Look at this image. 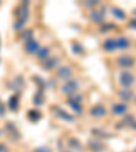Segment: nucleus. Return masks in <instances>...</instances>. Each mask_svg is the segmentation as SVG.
I'll return each instance as SVG.
<instances>
[{
    "instance_id": "1",
    "label": "nucleus",
    "mask_w": 136,
    "mask_h": 152,
    "mask_svg": "<svg viewBox=\"0 0 136 152\" xmlns=\"http://www.w3.org/2000/svg\"><path fill=\"white\" fill-rule=\"evenodd\" d=\"M116 64L118 68H121L123 71H128L131 68H133L136 64V58L132 54H121L116 58Z\"/></svg>"
},
{
    "instance_id": "2",
    "label": "nucleus",
    "mask_w": 136,
    "mask_h": 152,
    "mask_svg": "<svg viewBox=\"0 0 136 152\" xmlns=\"http://www.w3.org/2000/svg\"><path fill=\"white\" fill-rule=\"evenodd\" d=\"M136 82V77L131 71H121L118 73V84L123 88H131Z\"/></svg>"
},
{
    "instance_id": "3",
    "label": "nucleus",
    "mask_w": 136,
    "mask_h": 152,
    "mask_svg": "<svg viewBox=\"0 0 136 152\" xmlns=\"http://www.w3.org/2000/svg\"><path fill=\"white\" fill-rule=\"evenodd\" d=\"M74 76V68L71 65H59L56 69V77L59 80H70Z\"/></svg>"
},
{
    "instance_id": "4",
    "label": "nucleus",
    "mask_w": 136,
    "mask_h": 152,
    "mask_svg": "<svg viewBox=\"0 0 136 152\" xmlns=\"http://www.w3.org/2000/svg\"><path fill=\"white\" fill-rule=\"evenodd\" d=\"M79 90V83L75 79H70L67 80L63 86H61V94L67 95V96H71V95L76 94Z\"/></svg>"
},
{
    "instance_id": "5",
    "label": "nucleus",
    "mask_w": 136,
    "mask_h": 152,
    "mask_svg": "<svg viewBox=\"0 0 136 152\" xmlns=\"http://www.w3.org/2000/svg\"><path fill=\"white\" fill-rule=\"evenodd\" d=\"M89 16H90V20H91L93 23H95V25H102L105 18H106V10L105 8H94L90 11Z\"/></svg>"
},
{
    "instance_id": "6",
    "label": "nucleus",
    "mask_w": 136,
    "mask_h": 152,
    "mask_svg": "<svg viewBox=\"0 0 136 152\" xmlns=\"http://www.w3.org/2000/svg\"><path fill=\"white\" fill-rule=\"evenodd\" d=\"M110 113L113 115H117V117H123L128 113V104L124 103V102H116V103L112 104Z\"/></svg>"
},
{
    "instance_id": "7",
    "label": "nucleus",
    "mask_w": 136,
    "mask_h": 152,
    "mask_svg": "<svg viewBox=\"0 0 136 152\" xmlns=\"http://www.w3.org/2000/svg\"><path fill=\"white\" fill-rule=\"evenodd\" d=\"M23 48H25V52L27 54H30V56H35L38 52V49L41 48V45H40V42L37 41V39H30V41L25 42V45H23Z\"/></svg>"
},
{
    "instance_id": "8",
    "label": "nucleus",
    "mask_w": 136,
    "mask_h": 152,
    "mask_svg": "<svg viewBox=\"0 0 136 152\" xmlns=\"http://www.w3.org/2000/svg\"><path fill=\"white\" fill-rule=\"evenodd\" d=\"M60 65V57L59 56H51L48 60H45L44 63H42V69L44 71H52L57 66Z\"/></svg>"
},
{
    "instance_id": "9",
    "label": "nucleus",
    "mask_w": 136,
    "mask_h": 152,
    "mask_svg": "<svg viewBox=\"0 0 136 152\" xmlns=\"http://www.w3.org/2000/svg\"><path fill=\"white\" fill-rule=\"evenodd\" d=\"M90 115H93L94 118H104L106 114H108V110L105 107L104 104L98 103V104H94L91 109H90Z\"/></svg>"
},
{
    "instance_id": "10",
    "label": "nucleus",
    "mask_w": 136,
    "mask_h": 152,
    "mask_svg": "<svg viewBox=\"0 0 136 152\" xmlns=\"http://www.w3.org/2000/svg\"><path fill=\"white\" fill-rule=\"evenodd\" d=\"M117 95H118V98H120V102H124V103L135 99V94H133L132 88H120Z\"/></svg>"
},
{
    "instance_id": "11",
    "label": "nucleus",
    "mask_w": 136,
    "mask_h": 152,
    "mask_svg": "<svg viewBox=\"0 0 136 152\" xmlns=\"http://www.w3.org/2000/svg\"><path fill=\"white\" fill-rule=\"evenodd\" d=\"M131 46H132V42H131L129 38L124 37V35L116 38V48H117V50H128Z\"/></svg>"
},
{
    "instance_id": "12",
    "label": "nucleus",
    "mask_w": 136,
    "mask_h": 152,
    "mask_svg": "<svg viewBox=\"0 0 136 152\" xmlns=\"http://www.w3.org/2000/svg\"><path fill=\"white\" fill-rule=\"evenodd\" d=\"M52 56V50H51V48L49 46H41L40 49H38V52H37V54H35V58H37L38 61H42L44 63L45 60H48L49 57Z\"/></svg>"
},
{
    "instance_id": "13",
    "label": "nucleus",
    "mask_w": 136,
    "mask_h": 152,
    "mask_svg": "<svg viewBox=\"0 0 136 152\" xmlns=\"http://www.w3.org/2000/svg\"><path fill=\"white\" fill-rule=\"evenodd\" d=\"M87 148H89L91 152H104L105 151L104 142L98 139L97 140H90V141L87 142Z\"/></svg>"
},
{
    "instance_id": "14",
    "label": "nucleus",
    "mask_w": 136,
    "mask_h": 152,
    "mask_svg": "<svg viewBox=\"0 0 136 152\" xmlns=\"http://www.w3.org/2000/svg\"><path fill=\"white\" fill-rule=\"evenodd\" d=\"M102 49H104L106 53H113V52L117 50V48H116V38H108V39H105L104 44H102Z\"/></svg>"
},
{
    "instance_id": "15",
    "label": "nucleus",
    "mask_w": 136,
    "mask_h": 152,
    "mask_svg": "<svg viewBox=\"0 0 136 152\" xmlns=\"http://www.w3.org/2000/svg\"><path fill=\"white\" fill-rule=\"evenodd\" d=\"M54 113H56V115L60 120H64V121H68V122H74V117L71 115L70 113H67L65 110H63V109L60 107H56L54 109Z\"/></svg>"
},
{
    "instance_id": "16",
    "label": "nucleus",
    "mask_w": 136,
    "mask_h": 152,
    "mask_svg": "<svg viewBox=\"0 0 136 152\" xmlns=\"http://www.w3.org/2000/svg\"><path fill=\"white\" fill-rule=\"evenodd\" d=\"M68 147L71 148V152H82V149H83L80 141L78 139H75V137H71L68 140Z\"/></svg>"
},
{
    "instance_id": "17",
    "label": "nucleus",
    "mask_w": 136,
    "mask_h": 152,
    "mask_svg": "<svg viewBox=\"0 0 136 152\" xmlns=\"http://www.w3.org/2000/svg\"><path fill=\"white\" fill-rule=\"evenodd\" d=\"M110 11H112V15L116 19H118V20H125V19H127V15L124 12V10L118 8V7H112Z\"/></svg>"
},
{
    "instance_id": "18",
    "label": "nucleus",
    "mask_w": 136,
    "mask_h": 152,
    "mask_svg": "<svg viewBox=\"0 0 136 152\" xmlns=\"http://www.w3.org/2000/svg\"><path fill=\"white\" fill-rule=\"evenodd\" d=\"M67 103L70 104V107L74 110V113H76L78 115L83 113V106H82V103H78V102H74V101H67Z\"/></svg>"
},
{
    "instance_id": "19",
    "label": "nucleus",
    "mask_w": 136,
    "mask_h": 152,
    "mask_svg": "<svg viewBox=\"0 0 136 152\" xmlns=\"http://www.w3.org/2000/svg\"><path fill=\"white\" fill-rule=\"evenodd\" d=\"M33 30H23V31H21V39H22L23 42H27L30 41V39H33Z\"/></svg>"
},
{
    "instance_id": "20",
    "label": "nucleus",
    "mask_w": 136,
    "mask_h": 152,
    "mask_svg": "<svg viewBox=\"0 0 136 152\" xmlns=\"http://www.w3.org/2000/svg\"><path fill=\"white\" fill-rule=\"evenodd\" d=\"M8 106L12 111H16L18 110V106H19V99L16 98V96H11L8 101Z\"/></svg>"
},
{
    "instance_id": "21",
    "label": "nucleus",
    "mask_w": 136,
    "mask_h": 152,
    "mask_svg": "<svg viewBox=\"0 0 136 152\" xmlns=\"http://www.w3.org/2000/svg\"><path fill=\"white\" fill-rule=\"evenodd\" d=\"M72 52L75 54H83L85 53V48H83L80 44H74L72 45Z\"/></svg>"
},
{
    "instance_id": "22",
    "label": "nucleus",
    "mask_w": 136,
    "mask_h": 152,
    "mask_svg": "<svg viewBox=\"0 0 136 152\" xmlns=\"http://www.w3.org/2000/svg\"><path fill=\"white\" fill-rule=\"evenodd\" d=\"M85 6L87 7V8H91V10H94L95 7H98V6H99V1H86V3H85Z\"/></svg>"
},
{
    "instance_id": "23",
    "label": "nucleus",
    "mask_w": 136,
    "mask_h": 152,
    "mask_svg": "<svg viewBox=\"0 0 136 152\" xmlns=\"http://www.w3.org/2000/svg\"><path fill=\"white\" fill-rule=\"evenodd\" d=\"M29 115H30L33 120H38V118L41 117V113H40L38 110H33V111H30V113H29Z\"/></svg>"
},
{
    "instance_id": "24",
    "label": "nucleus",
    "mask_w": 136,
    "mask_h": 152,
    "mask_svg": "<svg viewBox=\"0 0 136 152\" xmlns=\"http://www.w3.org/2000/svg\"><path fill=\"white\" fill-rule=\"evenodd\" d=\"M34 152H52V151L48 147H40V148L34 149Z\"/></svg>"
},
{
    "instance_id": "25",
    "label": "nucleus",
    "mask_w": 136,
    "mask_h": 152,
    "mask_svg": "<svg viewBox=\"0 0 136 152\" xmlns=\"http://www.w3.org/2000/svg\"><path fill=\"white\" fill-rule=\"evenodd\" d=\"M0 152H10L8 147H7L4 142H0Z\"/></svg>"
},
{
    "instance_id": "26",
    "label": "nucleus",
    "mask_w": 136,
    "mask_h": 152,
    "mask_svg": "<svg viewBox=\"0 0 136 152\" xmlns=\"http://www.w3.org/2000/svg\"><path fill=\"white\" fill-rule=\"evenodd\" d=\"M128 27L135 28V30H136V18H135V19H131L129 23H128Z\"/></svg>"
},
{
    "instance_id": "27",
    "label": "nucleus",
    "mask_w": 136,
    "mask_h": 152,
    "mask_svg": "<svg viewBox=\"0 0 136 152\" xmlns=\"http://www.w3.org/2000/svg\"><path fill=\"white\" fill-rule=\"evenodd\" d=\"M4 113H6V109H4V104L1 103V101H0V117H3Z\"/></svg>"
},
{
    "instance_id": "28",
    "label": "nucleus",
    "mask_w": 136,
    "mask_h": 152,
    "mask_svg": "<svg viewBox=\"0 0 136 152\" xmlns=\"http://www.w3.org/2000/svg\"><path fill=\"white\" fill-rule=\"evenodd\" d=\"M131 128H132L133 130H136V120L133 121V124H132V125H131Z\"/></svg>"
},
{
    "instance_id": "29",
    "label": "nucleus",
    "mask_w": 136,
    "mask_h": 152,
    "mask_svg": "<svg viewBox=\"0 0 136 152\" xmlns=\"http://www.w3.org/2000/svg\"><path fill=\"white\" fill-rule=\"evenodd\" d=\"M63 152H71V151H63Z\"/></svg>"
}]
</instances>
